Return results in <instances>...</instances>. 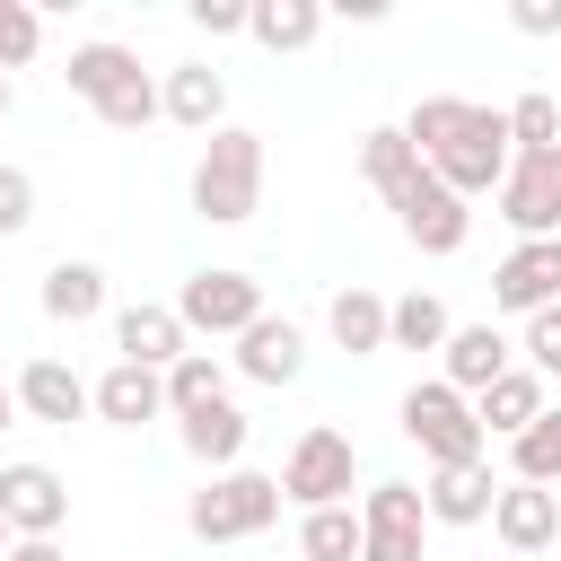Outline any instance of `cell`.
<instances>
[{"instance_id": "1", "label": "cell", "mask_w": 561, "mask_h": 561, "mask_svg": "<svg viewBox=\"0 0 561 561\" xmlns=\"http://www.w3.org/2000/svg\"><path fill=\"white\" fill-rule=\"evenodd\" d=\"M403 140L438 167V184L456 193V202H482V193H500V175H508V105H473V96H421L412 114H403Z\"/></svg>"}, {"instance_id": "2", "label": "cell", "mask_w": 561, "mask_h": 561, "mask_svg": "<svg viewBox=\"0 0 561 561\" xmlns=\"http://www.w3.org/2000/svg\"><path fill=\"white\" fill-rule=\"evenodd\" d=\"M359 175L377 184V202L403 219V237H412L421 254H456V245L473 237V202H456V193L438 184V167L403 140V123H377V131L359 140Z\"/></svg>"}, {"instance_id": "3", "label": "cell", "mask_w": 561, "mask_h": 561, "mask_svg": "<svg viewBox=\"0 0 561 561\" xmlns=\"http://www.w3.org/2000/svg\"><path fill=\"white\" fill-rule=\"evenodd\" d=\"M61 79H70V96H88V105H96V123H114V131H140V123H158V114H167V88L140 70V53H131V44H79Z\"/></svg>"}, {"instance_id": "4", "label": "cell", "mask_w": 561, "mask_h": 561, "mask_svg": "<svg viewBox=\"0 0 561 561\" xmlns=\"http://www.w3.org/2000/svg\"><path fill=\"white\" fill-rule=\"evenodd\" d=\"M193 210H202L210 228H245V219L263 210V131L219 123V131L202 140V158H193Z\"/></svg>"}, {"instance_id": "5", "label": "cell", "mask_w": 561, "mask_h": 561, "mask_svg": "<svg viewBox=\"0 0 561 561\" xmlns=\"http://www.w3.org/2000/svg\"><path fill=\"white\" fill-rule=\"evenodd\" d=\"M394 421H403V438L430 456V473H438V465H482V421H473V403H465L447 377H421V386L394 403Z\"/></svg>"}, {"instance_id": "6", "label": "cell", "mask_w": 561, "mask_h": 561, "mask_svg": "<svg viewBox=\"0 0 561 561\" xmlns=\"http://www.w3.org/2000/svg\"><path fill=\"white\" fill-rule=\"evenodd\" d=\"M272 517H280V473H254V465L210 473V482L193 491V508H184V526H193L202 543H245V535H263Z\"/></svg>"}, {"instance_id": "7", "label": "cell", "mask_w": 561, "mask_h": 561, "mask_svg": "<svg viewBox=\"0 0 561 561\" xmlns=\"http://www.w3.org/2000/svg\"><path fill=\"white\" fill-rule=\"evenodd\" d=\"M351 473H359V447L316 421V430H298V447L280 456V500H298V508H342V500H351Z\"/></svg>"}, {"instance_id": "8", "label": "cell", "mask_w": 561, "mask_h": 561, "mask_svg": "<svg viewBox=\"0 0 561 561\" xmlns=\"http://www.w3.org/2000/svg\"><path fill=\"white\" fill-rule=\"evenodd\" d=\"M175 316H184V333H245L254 316H272L263 307V280L254 272H228V263H210V272H193L184 289H175Z\"/></svg>"}, {"instance_id": "9", "label": "cell", "mask_w": 561, "mask_h": 561, "mask_svg": "<svg viewBox=\"0 0 561 561\" xmlns=\"http://www.w3.org/2000/svg\"><path fill=\"white\" fill-rule=\"evenodd\" d=\"M491 202H500V219L517 228V245H526V237H561V149H517Z\"/></svg>"}, {"instance_id": "10", "label": "cell", "mask_w": 561, "mask_h": 561, "mask_svg": "<svg viewBox=\"0 0 561 561\" xmlns=\"http://www.w3.org/2000/svg\"><path fill=\"white\" fill-rule=\"evenodd\" d=\"M430 543V508L412 482H377L359 500V561H421Z\"/></svg>"}, {"instance_id": "11", "label": "cell", "mask_w": 561, "mask_h": 561, "mask_svg": "<svg viewBox=\"0 0 561 561\" xmlns=\"http://www.w3.org/2000/svg\"><path fill=\"white\" fill-rule=\"evenodd\" d=\"M491 298H500L508 316H543V307H561V237H526V245H508L500 272H491Z\"/></svg>"}, {"instance_id": "12", "label": "cell", "mask_w": 561, "mask_h": 561, "mask_svg": "<svg viewBox=\"0 0 561 561\" xmlns=\"http://www.w3.org/2000/svg\"><path fill=\"white\" fill-rule=\"evenodd\" d=\"M0 517H9V535H61L70 482L53 465H0Z\"/></svg>"}, {"instance_id": "13", "label": "cell", "mask_w": 561, "mask_h": 561, "mask_svg": "<svg viewBox=\"0 0 561 561\" xmlns=\"http://www.w3.org/2000/svg\"><path fill=\"white\" fill-rule=\"evenodd\" d=\"M18 412H26V421L70 430L79 412H96V386H88L70 359H26V368H18Z\"/></svg>"}, {"instance_id": "14", "label": "cell", "mask_w": 561, "mask_h": 561, "mask_svg": "<svg viewBox=\"0 0 561 561\" xmlns=\"http://www.w3.org/2000/svg\"><path fill=\"white\" fill-rule=\"evenodd\" d=\"M491 535H500L508 552H561V500H552L543 482H500Z\"/></svg>"}, {"instance_id": "15", "label": "cell", "mask_w": 561, "mask_h": 561, "mask_svg": "<svg viewBox=\"0 0 561 561\" xmlns=\"http://www.w3.org/2000/svg\"><path fill=\"white\" fill-rule=\"evenodd\" d=\"M184 342H193V333H184V316H175V307H158V298H140V307H123V316H114V351H123L131 368H158V377H167V368L184 359Z\"/></svg>"}, {"instance_id": "16", "label": "cell", "mask_w": 561, "mask_h": 561, "mask_svg": "<svg viewBox=\"0 0 561 561\" xmlns=\"http://www.w3.org/2000/svg\"><path fill=\"white\" fill-rule=\"evenodd\" d=\"M421 508H430V526H491L500 482H491V465H438L421 482Z\"/></svg>"}, {"instance_id": "17", "label": "cell", "mask_w": 561, "mask_h": 561, "mask_svg": "<svg viewBox=\"0 0 561 561\" xmlns=\"http://www.w3.org/2000/svg\"><path fill=\"white\" fill-rule=\"evenodd\" d=\"M307 368V333L289 324V316H254L245 333H237V377H254V386H289Z\"/></svg>"}, {"instance_id": "18", "label": "cell", "mask_w": 561, "mask_h": 561, "mask_svg": "<svg viewBox=\"0 0 561 561\" xmlns=\"http://www.w3.org/2000/svg\"><path fill=\"white\" fill-rule=\"evenodd\" d=\"M438 368H447V386H456L465 403L491 394V386L508 377V342H500V324H456L447 351H438Z\"/></svg>"}, {"instance_id": "19", "label": "cell", "mask_w": 561, "mask_h": 561, "mask_svg": "<svg viewBox=\"0 0 561 561\" xmlns=\"http://www.w3.org/2000/svg\"><path fill=\"white\" fill-rule=\"evenodd\" d=\"M175 438H184V456H193V465H210V473H237V456H245L254 421H245L237 403H202V412H184V421H175Z\"/></svg>"}, {"instance_id": "20", "label": "cell", "mask_w": 561, "mask_h": 561, "mask_svg": "<svg viewBox=\"0 0 561 561\" xmlns=\"http://www.w3.org/2000/svg\"><path fill=\"white\" fill-rule=\"evenodd\" d=\"M167 412V377L158 368H131V359H114L105 377H96V421H114V430H140V421H158Z\"/></svg>"}, {"instance_id": "21", "label": "cell", "mask_w": 561, "mask_h": 561, "mask_svg": "<svg viewBox=\"0 0 561 561\" xmlns=\"http://www.w3.org/2000/svg\"><path fill=\"white\" fill-rule=\"evenodd\" d=\"M386 316H394V298H377V289H333V307H324V324H333V342L351 351V359H377L386 351Z\"/></svg>"}, {"instance_id": "22", "label": "cell", "mask_w": 561, "mask_h": 561, "mask_svg": "<svg viewBox=\"0 0 561 561\" xmlns=\"http://www.w3.org/2000/svg\"><path fill=\"white\" fill-rule=\"evenodd\" d=\"M473 421H482V438L500 430V438H526L535 421H543V377L535 368H508L491 394H473Z\"/></svg>"}, {"instance_id": "23", "label": "cell", "mask_w": 561, "mask_h": 561, "mask_svg": "<svg viewBox=\"0 0 561 561\" xmlns=\"http://www.w3.org/2000/svg\"><path fill=\"white\" fill-rule=\"evenodd\" d=\"M167 114L184 123V131H219V114H228V79L210 70V61H184V70H167Z\"/></svg>"}, {"instance_id": "24", "label": "cell", "mask_w": 561, "mask_h": 561, "mask_svg": "<svg viewBox=\"0 0 561 561\" xmlns=\"http://www.w3.org/2000/svg\"><path fill=\"white\" fill-rule=\"evenodd\" d=\"M44 316H53V324H88V316H105V272L79 263V254H61V263L44 272Z\"/></svg>"}, {"instance_id": "25", "label": "cell", "mask_w": 561, "mask_h": 561, "mask_svg": "<svg viewBox=\"0 0 561 561\" xmlns=\"http://www.w3.org/2000/svg\"><path fill=\"white\" fill-rule=\"evenodd\" d=\"M245 35H254L263 53H307V44L324 35V9H316V0H254Z\"/></svg>"}, {"instance_id": "26", "label": "cell", "mask_w": 561, "mask_h": 561, "mask_svg": "<svg viewBox=\"0 0 561 561\" xmlns=\"http://www.w3.org/2000/svg\"><path fill=\"white\" fill-rule=\"evenodd\" d=\"M202 403H228V359H219V351H184V359L167 368V412L184 421V412H202Z\"/></svg>"}, {"instance_id": "27", "label": "cell", "mask_w": 561, "mask_h": 561, "mask_svg": "<svg viewBox=\"0 0 561 561\" xmlns=\"http://www.w3.org/2000/svg\"><path fill=\"white\" fill-rule=\"evenodd\" d=\"M447 307L430 298V289H412V298H394V316H386V351H447Z\"/></svg>"}, {"instance_id": "28", "label": "cell", "mask_w": 561, "mask_h": 561, "mask_svg": "<svg viewBox=\"0 0 561 561\" xmlns=\"http://www.w3.org/2000/svg\"><path fill=\"white\" fill-rule=\"evenodd\" d=\"M508 482H561V412L543 403V421L526 430V438H508Z\"/></svg>"}, {"instance_id": "29", "label": "cell", "mask_w": 561, "mask_h": 561, "mask_svg": "<svg viewBox=\"0 0 561 561\" xmlns=\"http://www.w3.org/2000/svg\"><path fill=\"white\" fill-rule=\"evenodd\" d=\"M298 552H307V561H359V508H351V500H342V508H307Z\"/></svg>"}, {"instance_id": "30", "label": "cell", "mask_w": 561, "mask_h": 561, "mask_svg": "<svg viewBox=\"0 0 561 561\" xmlns=\"http://www.w3.org/2000/svg\"><path fill=\"white\" fill-rule=\"evenodd\" d=\"M508 149H561V105H552L543 88H526V96L508 105Z\"/></svg>"}, {"instance_id": "31", "label": "cell", "mask_w": 561, "mask_h": 561, "mask_svg": "<svg viewBox=\"0 0 561 561\" xmlns=\"http://www.w3.org/2000/svg\"><path fill=\"white\" fill-rule=\"evenodd\" d=\"M44 53V18L26 0H0V70H26Z\"/></svg>"}, {"instance_id": "32", "label": "cell", "mask_w": 561, "mask_h": 561, "mask_svg": "<svg viewBox=\"0 0 561 561\" xmlns=\"http://www.w3.org/2000/svg\"><path fill=\"white\" fill-rule=\"evenodd\" d=\"M35 228V175L26 167H0V237Z\"/></svg>"}, {"instance_id": "33", "label": "cell", "mask_w": 561, "mask_h": 561, "mask_svg": "<svg viewBox=\"0 0 561 561\" xmlns=\"http://www.w3.org/2000/svg\"><path fill=\"white\" fill-rule=\"evenodd\" d=\"M526 359H535V377H561V307L526 316Z\"/></svg>"}, {"instance_id": "34", "label": "cell", "mask_w": 561, "mask_h": 561, "mask_svg": "<svg viewBox=\"0 0 561 561\" xmlns=\"http://www.w3.org/2000/svg\"><path fill=\"white\" fill-rule=\"evenodd\" d=\"M245 18H254V0H193L202 35H245Z\"/></svg>"}, {"instance_id": "35", "label": "cell", "mask_w": 561, "mask_h": 561, "mask_svg": "<svg viewBox=\"0 0 561 561\" xmlns=\"http://www.w3.org/2000/svg\"><path fill=\"white\" fill-rule=\"evenodd\" d=\"M508 26L517 35H561V0H508Z\"/></svg>"}, {"instance_id": "36", "label": "cell", "mask_w": 561, "mask_h": 561, "mask_svg": "<svg viewBox=\"0 0 561 561\" xmlns=\"http://www.w3.org/2000/svg\"><path fill=\"white\" fill-rule=\"evenodd\" d=\"M9 561H70V552H61L53 535H18V543H9Z\"/></svg>"}, {"instance_id": "37", "label": "cell", "mask_w": 561, "mask_h": 561, "mask_svg": "<svg viewBox=\"0 0 561 561\" xmlns=\"http://www.w3.org/2000/svg\"><path fill=\"white\" fill-rule=\"evenodd\" d=\"M9 412H18V377H0V430H9Z\"/></svg>"}, {"instance_id": "38", "label": "cell", "mask_w": 561, "mask_h": 561, "mask_svg": "<svg viewBox=\"0 0 561 561\" xmlns=\"http://www.w3.org/2000/svg\"><path fill=\"white\" fill-rule=\"evenodd\" d=\"M9 105H18V88H9V70H0V123H9Z\"/></svg>"}, {"instance_id": "39", "label": "cell", "mask_w": 561, "mask_h": 561, "mask_svg": "<svg viewBox=\"0 0 561 561\" xmlns=\"http://www.w3.org/2000/svg\"><path fill=\"white\" fill-rule=\"evenodd\" d=\"M9 543H18V535H9V517H0V561H9Z\"/></svg>"}]
</instances>
